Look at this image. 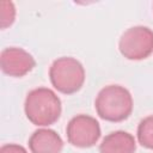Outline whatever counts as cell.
I'll return each mask as SVG.
<instances>
[{
  "mask_svg": "<svg viewBox=\"0 0 153 153\" xmlns=\"http://www.w3.org/2000/svg\"><path fill=\"white\" fill-rule=\"evenodd\" d=\"M51 85L63 94L78 92L85 82V69L80 61L71 56H62L53 61L49 68Z\"/></svg>",
  "mask_w": 153,
  "mask_h": 153,
  "instance_id": "3",
  "label": "cell"
},
{
  "mask_svg": "<svg viewBox=\"0 0 153 153\" xmlns=\"http://www.w3.org/2000/svg\"><path fill=\"white\" fill-rule=\"evenodd\" d=\"M26 118L37 127L51 126L61 116L62 104L56 93L48 87L31 90L24 102Z\"/></svg>",
  "mask_w": 153,
  "mask_h": 153,
  "instance_id": "1",
  "label": "cell"
},
{
  "mask_svg": "<svg viewBox=\"0 0 153 153\" xmlns=\"http://www.w3.org/2000/svg\"><path fill=\"white\" fill-rule=\"evenodd\" d=\"M0 153H27V151L18 143H5L1 146Z\"/></svg>",
  "mask_w": 153,
  "mask_h": 153,
  "instance_id": "11",
  "label": "cell"
},
{
  "mask_svg": "<svg viewBox=\"0 0 153 153\" xmlns=\"http://www.w3.org/2000/svg\"><path fill=\"white\" fill-rule=\"evenodd\" d=\"M133 97L130 92L121 85H108L103 87L94 100L97 115L109 122H122L133 111Z\"/></svg>",
  "mask_w": 153,
  "mask_h": 153,
  "instance_id": "2",
  "label": "cell"
},
{
  "mask_svg": "<svg viewBox=\"0 0 153 153\" xmlns=\"http://www.w3.org/2000/svg\"><path fill=\"white\" fill-rule=\"evenodd\" d=\"M136 142L134 136L124 130L108 134L99 145V153H135Z\"/></svg>",
  "mask_w": 153,
  "mask_h": 153,
  "instance_id": "8",
  "label": "cell"
},
{
  "mask_svg": "<svg viewBox=\"0 0 153 153\" xmlns=\"http://www.w3.org/2000/svg\"><path fill=\"white\" fill-rule=\"evenodd\" d=\"M1 29L11 26L16 19V7L12 1H1Z\"/></svg>",
  "mask_w": 153,
  "mask_h": 153,
  "instance_id": "10",
  "label": "cell"
},
{
  "mask_svg": "<svg viewBox=\"0 0 153 153\" xmlns=\"http://www.w3.org/2000/svg\"><path fill=\"white\" fill-rule=\"evenodd\" d=\"M99 122L88 115L80 114L72 117L66 127L68 142L79 148H88L94 146L100 137Z\"/></svg>",
  "mask_w": 153,
  "mask_h": 153,
  "instance_id": "5",
  "label": "cell"
},
{
  "mask_svg": "<svg viewBox=\"0 0 153 153\" xmlns=\"http://www.w3.org/2000/svg\"><path fill=\"white\" fill-rule=\"evenodd\" d=\"M29 148L31 153H61L63 141L53 129L39 128L29 137Z\"/></svg>",
  "mask_w": 153,
  "mask_h": 153,
  "instance_id": "7",
  "label": "cell"
},
{
  "mask_svg": "<svg viewBox=\"0 0 153 153\" xmlns=\"http://www.w3.org/2000/svg\"><path fill=\"white\" fill-rule=\"evenodd\" d=\"M35 66L33 56L23 48L8 47L0 54V67L6 75L20 78L31 72Z\"/></svg>",
  "mask_w": 153,
  "mask_h": 153,
  "instance_id": "6",
  "label": "cell"
},
{
  "mask_svg": "<svg viewBox=\"0 0 153 153\" xmlns=\"http://www.w3.org/2000/svg\"><path fill=\"white\" fill-rule=\"evenodd\" d=\"M118 49L128 60L147 59L153 53V30L142 25L127 29L120 37Z\"/></svg>",
  "mask_w": 153,
  "mask_h": 153,
  "instance_id": "4",
  "label": "cell"
},
{
  "mask_svg": "<svg viewBox=\"0 0 153 153\" xmlns=\"http://www.w3.org/2000/svg\"><path fill=\"white\" fill-rule=\"evenodd\" d=\"M136 134L139 143L142 147L153 149V115L147 116L140 121Z\"/></svg>",
  "mask_w": 153,
  "mask_h": 153,
  "instance_id": "9",
  "label": "cell"
}]
</instances>
